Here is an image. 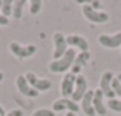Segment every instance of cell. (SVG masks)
<instances>
[{"label":"cell","mask_w":121,"mask_h":116,"mask_svg":"<svg viewBox=\"0 0 121 116\" xmlns=\"http://www.w3.org/2000/svg\"><path fill=\"white\" fill-rule=\"evenodd\" d=\"M75 58H77V52H75L74 48H69L66 51V54L63 55L60 60H54L49 64V70L54 72V73H60V72H68L69 69L72 67Z\"/></svg>","instance_id":"obj_1"},{"label":"cell","mask_w":121,"mask_h":116,"mask_svg":"<svg viewBox=\"0 0 121 116\" xmlns=\"http://www.w3.org/2000/svg\"><path fill=\"white\" fill-rule=\"evenodd\" d=\"M83 15L87 18L91 23H95V24H101V23H106L109 20V14L107 12H103V11H95L91 5L87 3H83Z\"/></svg>","instance_id":"obj_2"},{"label":"cell","mask_w":121,"mask_h":116,"mask_svg":"<svg viewBox=\"0 0 121 116\" xmlns=\"http://www.w3.org/2000/svg\"><path fill=\"white\" fill-rule=\"evenodd\" d=\"M112 81H113V73L110 70H106L103 72L100 78V90L103 92L104 98L107 99H115V93H113V89H112Z\"/></svg>","instance_id":"obj_3"},{"label":"cell","mask_w":121,"mask_h":116,"mask_svg":"<svg viewBox=\"0 0 121 116\" xmlns=\"http://www.w3.org/2000/svg\"><path fill=\"white\" fill-rule=\"evenodd\" d=\"M9 49H11V52L17 58H29L37 52V46L35 44L22 46V44H18V43H15V41L9 43Z\"/></svg>","instance_id":"obj_4"},{"label":"cell","mask_w":121,"mask_h":116,"mask_svg":"<svg viewBox=\"0 0 121 116\" xmlns=\"http://www.w3.org/2000/svg\"><path fill=\"white\" fill-rule=\"evenodd\" d=\"M68 43H66V37L61 32H55L54 34V54L52 57L55 60H60L68 51Z\"/></svg>","instance_id":"obj_5"},{"label":"cell","mask_w":121,"mask_h":116,"mask_svg":"<svg viewBox=\"0 0 121 116\" xmlns=\"http://www.w3.org/2000/svg\"><path fill=\"white\" fill-rule=\"evenodd\" d=\"M25 78H26V81L29 83V86L32 87L34 90H37V92H46V90H49L51 87H52V83H51L49 80H40L32 72H28V73L25 75Z\"/></svg>","instance_id":"obj_6"},{"label":"cell","mask_w":121,"mask_h":116,"mask_svg":"<svg viewBox=\"0 0 121 116\" xmlns=\"http://www.w3.org/2000/svg\"><path fill=\"white\" fill-rule=\"evenodd\" d=\"M61 110H68V112H72V113H77L81 108L78 105V102L72 101L71 98H61V99H57L52 104V112H61Z\"/></svg>","instance_id":"obj_7"},{"label":"cell","mask_w":121,"mask_h":116,"mask_svg":"<svg viewBox=\"0 0 121 116\" xmlns=\"http://www.w3.org/2000/svg\"><path fill=\"white\" fill-rule=\"evenodd\" d=\"M98 43L103 48H109V49H117L121 46V31L117 34H103L98 37Z\"/></svg>","instance_id":"obj_8"},{"label":"cell","mask_w":121,"mask_h":116,"mask_svg":"<svg viewBox=\"0 0 121 116\" xmlns=\"http://www.w3.org/2000/svg\"><path fill=\"white\" fill-rule=\"evenodd\" d=\"M87 80H86L83 75H77V80H75V89H74V93H72L71 99L75 102L81 101L83 96L87 93Z\"/></svg>","instance_id":"obj_9"},{"label":"cell","mask_w":121,"mask_h":116,"mask_svg":"<svg viewBox=\"0 0 121 116\" xmlns=\"http://www.w3.org/2000/svg\"><path fill=\"white\" fill-rule=\"evenodd\" d=\"M15 84H17V89L22 95L29 96V98H37V96H39V92L34 90L32 87L29 86V83H28L26 78H25V75H18L17 80H15Z\"/></svg>","instance_id":"obj_10"},{"label":"cell","mask_w":121,"mask_h":116,"mask_svg":"<svg viewBox=\"0 0 121 116\" xmlns=\"http://www.w3.org/2000/svg\"><path fill=\"white\" fill-rule=\"evenodd\" d=\"M75 80H77V76H75L74 73H71V72H68V73L65 75V78H63V81H61V95H63V98L72 96L74 89H75Z\"/></svg>","instance_id":"obj_11"},{"label":"cell","mask_w":121,"mask_h":116,"mask_svg":"<svg viewBox=\"0 0 121 116\" xmlns=\"http://www.w3.org/2000/svg\"><path fill=\"white\" fill-rule=\"evenodd\" d=\"M80 108L86 116H95V108H94V90H87L84 96L81 99Z\"/></svg>","instance_id":"obj_12"},{"label":"cell","mask_w":121,"mask_h":116,"mask_svg":"<svg viewBox=\"0 0 121 116\" xmlns=\"http://www.w3.org/2000/svg\"><path fill=\"white\" fill-rule=\"evenodd\" d=\"M66 43H68V46H71L74 49L75 48L80 49L81 52H89V43L81 35H68L66 37Z\"/></svg>","instance_id":"obj_13"},{"label":"cell","mask_w":121,"mask_h":116,"mask_svg":"<svg viewBox=\"0 0 121 116\" xmlns=\"http://www.w3.org/2000/svg\"><path fill=\"white\" fill-rule=\"evenodd\" d=\"M89 60H91V54H89V52H80V54L77 55V58H75L72 67H71V73H74L75 76L80 75L81 69L89 63Z\"/></svg>","instance_id":"obj_14"},{"label":"cell","mask_w":121,"mask_h":116,"mask_svg":"<svg viewBox=\"0 0 121 116\" xmlns=\"http://www.w3.org/2000/svg\"><path fill=\"white\" fill-rule=\"evenodd\" d=\"M94 108H95V115L104 116L107 113V107L104 104V95L100 89L94 90Z\"/></svg>","instance_id":"obj_15"},{"label":"cell","mask_w":121,"mask_h":116,"mask_svg":"<svg viewBox=\"0 0 121 116\" xmlns=\"http://www.w3.org/2000/svg\"><path fill=\"white\" fill-rule=\"evenodd\" d=\"M26 5L25 0H17L14 2V6H12V15H14L15 20H20L22 18V14H23V6Z\"/></svg>","instance_id":"obj_16"},{"label":"cell","mask_w":121,"mask_h":116,"mask_svg":"<svg viewBox=\"0 0 121 116\" xmlns=\"http://www.w3.org/2000/svg\"><path fill=\"white\" fill-rule=\"evenodd\" d=\"M12 6H14V2H11V0H5V2H2V15L3 17L8 18V15L12 14Z\"/></svg>","instance_id":"obj_17"},{"label":"cell","mask_w":121,"mask_h":116,"mask_svg":"<svg viewBox=\"0 0 121 116\" xmlns=\"http://www.w3.org/2000/svg\"><path fill=\"white\" fill-rule=\"evenodd\" d=\"M107 107L113 112L121 113V99H107Z\"/></svg>","instance_id":"obj_18"},{"label":"cell","mask_w":121,"mask_h":116,"mask_svg":"<svg viewBox=\"0 0 121 116\" xmlns=\"http://www.w3.org/2000/svg\"><path fill=\"white\" fill-rule=\"evenodd\" d=\"M41 5H43V3H41L40 0H32V2L29 3V6H31V8H29V12H31V14H34V15L39 14L40 9H41Z\"/></svg>","instance_id":"obj_19"},{"label":"cell","mask_w":121,"mask_h":116,"mask_svg":"<svg viewBox=\"0 0 121 116\" xmlns=\"http://www.w3.org/2000/svg\"><path fill=\"white\" fill-rule=\"evenodd\" d=\"M32 116H55V112L49 110V108H40V110L34 112Z\"/></svg>","instance_id":"obj_20"},{"label":"cell","mask_w":121,"mask_h":116,"mask_svg":"<svg viewBox=\"0 0 121 116\" xmlns=\"http://www.w3.org/2000/svg\"><path fill=\"white\" fill-rule=\"evenodd\" d=\"M112 89H113L115 96H120L121 98V83L117 80V78H113V81H112Z\"/></svg>","instance_id":"obj_21"},{"label":"cell","mask_w":121,"mask_h":116,"mask_svg":"<svg viewBox=\"0 0 121 116\" xmlns=\"http://www.w3.org/2000/svg\"><path fill=\"white\" fill-rule=\"evenodd\" d=\"M6 116H23V112L22 110H12V112H9Z\"/></svg>","instance_id":"obj_22"},{"label":"cell","mask_w":121,"mask_h":116,"mask_svg":"<svg viewBox=\"0 0 121 116\" xmlns=\"http://www.w3.org/2000/svg\"><path fill=\"white\" fill-rule=\"evenodd\" d=\"M8 18L6 17H3V15H0V24H3V26H5V24H8Z\"/></svg>","instance_id":"obj_23"},{"label":"cell","mask_w":121,"mask_h":116,"mask_svg":"<svg viewBox=\"0 0 121 116\" xmlns=\"http://www.w3.org/2000/svg\"><path fill=\"white\" fill-rule=\"evenodd\" d=\"M91 6H92V8L95 9V11H97V8L100 6V2H92V3H91Z\"/></svg>","instance_id":"obj_24"},{"label":"cell","mask_w":121,"mask_h":116,"mask_svg":"<svg viewBox=\"0 0 121 116\" xmlns=\"http://www.w3.org/2000/svg\"><path fill=\"white\" fill-rule=\"evenodd\" d=\"M0 116H6V115H5V110H3L2 105H0Z\"/></svg>","instance_id":"obj_25"},{"label":"cell","mask_w":121,"mask_h":116,"mask_svg":"<svg viewBox=\"0 0 121 116\" xmlns=\"http://www.w3.org/2000/svg\"><path fill=\"white\" fill-rule=\"evenodd\" d=\"M66 116H77V113H72V112H68V113H66Z\"/></svg>","instance_id":"obj_26"},{"label":"cell","mask_w":121,"mask_h":116,"mask_svg":"<svg viewBox=\"0 0 121 116\" xmlns=\"http://www.w3.org/2000/svg\"><path fill=\"white\" fill-rule=\"evenodd\" d=\"M117 80H118L120 83H121V73H118V76H117Z\"/></svg>","instance_id":"obj_27"},{"label":"cell","mask_w":121,"mask_h":116,"mask_svg":"<svg viewBox=\"0 0 121 116\" xmlns=\"http://www.w3.org/2000/svg\"><path fill=\"white\" fill-rule=\"evenodd\" d=\"M0 81H3V73L0 72Z\"/></svg>","instance_id":"obj_28"},{"label":"cell","mask_w":121,"mask_h":116,"mask_svg":"<svg viewBox=\"0 0 121 116\" xmlns=\"http://www.w3.org/2000/svg\"><path fill=\"white\" fill-rule=\"evenodd\" d=\"M0 9H2V2H0Z\"/></svg>","instance_id":"obj_29"}]
</instances>
